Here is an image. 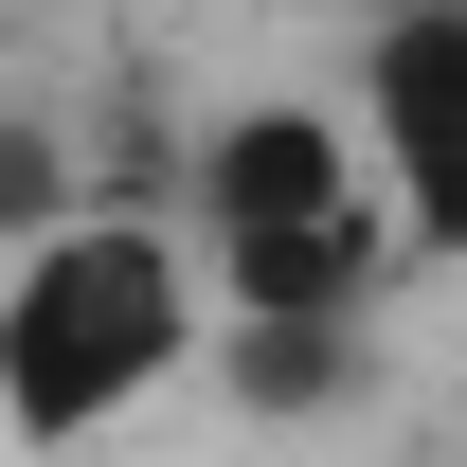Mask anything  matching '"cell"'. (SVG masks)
Masks as SVG:
<instances>
[{
	"instance_id": "1",
	"label": "cell",
	"mask_w": 467,
	"mask_h": 467,
	"mask_svg": "<svg viewBox=\"0 0 467 467\" xmlns=\"http://www.w3.org/2000/svg\"><path fill=\"white\" fill-rule=\"evenodd\" d=\"M180 234H198V270H216L234 342H359V324L431 270L413 216H396V162H378V126H359V90H324V72L216 90V109L180 126Z\"/></svg>"
},
{
	"instance_id": "2",
	"label": "cell",
	"mask_w": 467,
	"mask_h": 467,
	"mask_svg": "<svg viewBox=\"0 0 467 467\" xmlns=\"http://www.w3.org/2000/svg\"><path fill=\"white\" fill-rule=\"evenodd\" d=\"M234 359L180 198H55L0 234V450H109Z\"/></svg>"
},
{
	"instance_id": "3",
	"label": "cell",
	"mask_w": 467,
	"mask_h": 467,
	"mask_svg": "<svg viewBox=\"0 0 467 467\" xmlns=\"http://www.w3.org/2000/svg\"><path fill=\"white\" fill-rule=\"evenodd\" d=\"M359 126H378V162H396V216L431 270H467V0H378L342 55Z\"/></svg>"
}]
</instances>
